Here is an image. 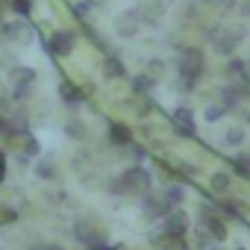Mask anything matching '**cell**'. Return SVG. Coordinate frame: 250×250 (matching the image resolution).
<instances>
[{
	"label": "cell",
	"mask_w": 250,
	"mask_h": 250,
	"mask_svg": "<svg viewBox=\"0 0 250 250\" xmlns=\"http://www.w3.org/2000/svg\"><path fill=\"white\" fill-rule=\"evenodd\" d=\"M200 224H203V229H206V235H209L212 241H227L229 227H227V218H224L215 206H209V203L200 206Z\"/></svg>",
	"instance_id": "cell-3"
},
{
	"label": "cell",
	"mask_w": 250,
	"mask_h": 250,
	"mask_svg": "<svg viewBox=\"0 0 250 250\" xmlns=\"http://www.w3.org/2000/svg\"><path fill=\"white\" fill-rule=\"evenodd\" d=\"M130 83H133V94H139V97H142V94H150V91H153V85H156V80H153V77H147V74H136Z\"/></svg>",
	"instance_id": "cell-16"
},
{
	"label": "cell",
	"mask_w": 250,
	"mask_h": 250,
	"mask_svg": "<svg viewBox=\"0 0 250 250\" xmlns=\"http://www.w3.org/2000/svg\"><path fill=\"white\" fill-rule=\"evenodd\" d=\"M36 68H30V65H18V68H12L9 71V83L12 85H33L36 83Z\"/></svg>",
	"instance_id": "cell-13"
},
{
	"label": "cell",
	"mask_w": 250,
	"mask_h": 250,
	"mask_svg": "<svg viewBox=\"0 0 250 250\" xmlns=\"http://www.w3.org/2000/svg\"><path fill=\"white\" fill-rule=\"evenodd\" d=\"M100 71H103V77H106V80H121L124 74H127V65H124L118 56H106V59H103V65H100Z\"/></svg>",
	"instance_id": "cell-14"
},
{
	"label": "cell",
	"mask_w": 250,
	"mask_h": 250,
	"mask_svg": "<svg viewBox=\"0 0 250 250\" xmlns=\"http://www.w3.org/2000/svg\"><path fill=\"white\" fill-rule=\"evenodd\" d=\"M74 235H77V241H83L85 247H91V244H103V229H97V227L88 224V221H80V224L74 227Z\"/></svg>",
	"instance_id": "cell-10"
},
{
	"label": "cell",
	"mask_w": 250,
	"mask_h": 250,
	"mask_svg": "<svg viewBox=\"0 0 250 250\" xmlns=\"http://www.w3.org/2000/svg\"><path fill=\"white\" fill-rule=\"evenodd\" d=\"M224 142H227L229 147L241 145V142H244V130H241V127H229V130H227V136H224Z\"/></svg>",
	"instance_id": "cell-28"
},
{
	"label": "cell",
	"mask_w": 250,
	"mask_h": 250,
	"mask_svg": "<svg viewBox=\"0 0 250 250\" xmlns=\"http://www.w3.org/2000/svg\"><path fill=\"white\" fill-rule=\"evenodd\" d=\"M145 74H147V77H153V80H162V77L168 74V65H165V59H150V62L145 65Z\"/></svg>",
	"instance_id": "cell-22"
},
{
	"label": "cell",
	"mask_w": 250,
	"mask_h": 250,
	"mask_svg": "<svg viewBox=\"0 0 250 250\" xmlns=\"http://www.w3.org/2000/svg\"><path fill=\"white\" fill-rule=\"evenodd\" d=\"M229 186H232V180H229V174H224V171H218V174L209 177V188H212L215 194H227Z\"/></svg>",
	"instance_id": "cell-18"
},
{
	"label": "cell",
	"mask_w": 250,
	"mask_h": 250,
	"mask_svg": "<svg viewBox=\"0 0 250 250\" xmlns=\"http://www.w3.org/2000/svg\"><path fill=\"white\" fill-rule=\"evenodd\" d=\"M115 27H118V36H121V39H133V36L142 30V18H139V9H130V12H124V15L115 21Z\"/></svg>",
	"instance_id": "cell-8"
},
{
	"label": "cell",
	"mask_w": 250,
	"mask_h": 250,
	"mask_svg": "<svg viewBox=\"0 0 250 250\" xmlns=\"http://www.w3.org/2000/svg\"><path fill=\"white\" fill-rule=\"evenodd\" d=\"M59 97H62L68 106H77V103H83V100L88 97V88H80V85H74L71 80H62V83H59Z\"/></svg>",
	"instance_id": "cell-11"
},
{
	"label": "cell",
	"mask_w": 250,
	"mask_h": 250,
	"mask_svg": "<svg viewBox=\"0 0 250 250\" xmlns=\"http://www.w3.org/2000/svg\"><path fill=\"white\" fill-rule=\"evenodd\" d=\"M118 186H121V194H145L150 191V171L142 165H133L118 177Z\"/></svg>",
	"instance_id": "cell-2"
},
{
	"label": "cell",
	"mask_w": 250,
	"mask_h": 250,
	"mask_svg": "<svg viewBox=\"0 0 250 250\" xmlns=\"http://www.w3.org/2000/svg\"><path fill=\"white\" fill-rule=\"evenodd\" d=\"M109 142L118 145V147H127V145L133 142V130H130L124 121H112V124H109Z\"/></svg>",
	"instance_id": "cell-12"
},
{
	"label": "cell",
	"mask_w": 250,
	"mask_h": 250,
	"mask_svg": "<svg viewBox=\"0 0 250 250\" xmlns=\"http://www.w3.org/2000/svg\"><path fill=\"white\" fill-rule=\"evenodd\" d=\"M0 36L9 39V42H30L33 30L27 21H6V24H0Z\"/></svg>",
	"instance_id": "cell-9"
},
{
	"label": "cell",
	"mask_w": 250,
	"mask_h": 250,
	"mask_svg": "<svg viewBox=\"0 0 250 250\" xmlns=\"http://www.w3.org/2000/svg\"><path fill=\"white\" fill-rule=\"evenodd\" d=\"M203 71H206V56H203V50H200V47H186V50L180 53V59H177V74H180V80L197 83V80L203 77Z\"/></svg>",
	"instance_id": "cell-1"
},
{
	"label": "cell",
	"mask_w": 250,
	"mask_h": 250,
	"mask_svg": "<svg viewBox=\"0 0 250 250\" xmlns=\"http://www.w3.org/2000/svg\"><path fill=\"white\" fill-rule=\"evenodd\" d=\"M39 250H65V247H62V244H56V241H53V244H42V247H39Z\"/></svg>",
	"instance_id": "cell-32"
},
{
	"label": "cell",
	"mask_w": 250,
	"mask_h": 250,
	"mask_svg": "<svg viewBox=\"0 0 250 250\" xmlns=\"http://www.w3.org/2000/svg\"><path fill=\"white\" fill-rule=\"evenodd\" d=\"M88 250H124V247H112V244H91Z\"/></svg>",
	"instance_id": "cell-31"
},
{
	"label": "cell",
	"mask_w": 250,
	"mask_h": 250,
	"mask_svg": "<svg viewBox=\"0 0 250 250\" xmlns=\"http://www.w3.org/2000/svg\"><path fill=\"white\" fill-rule=\"evenodd\" d=\"M94 9H97V0H80V3H74V6H71L74 18H80V21H85Z\"/></svg>",
	"instance_id": "cell-20"
},
{
	"label": "cell",
	"mask_w": 250,
	"mask_h": 250,
	"mask_svg": "<svg viewBox=\"0 0 250 250\" xmlns=\"http://www.w3.org/2000/svg\"><path fill=\"white\" fill-rule=\"evenodd\" d=\"M244 42V30H224L221 33V39H215V53H221V56H232V50L238 47Z\"/></svg>",
	"instance_id": "cell-6"
},
{
	"label": "cell",
	"mask_w": 250,
	"mask_h": 250,
	"mask_svg": "<svg viewBox=\"0 0 250 250\" xmlns=\"http://www.w3.org/2000/svg\"><path fill=\"white\" fill-rule=\"evenodd\" d=\"M127 147H130V156H133V159H136V162H142V159H145V156H147V150H145V147H142V145H136V142H130V145H127Z\"/></svg>",
	"instance_id": "cell-29"
},
{
	"label": "cell",
	"mask_w": 250,
	"mask_h": 250,
	"mask_svg": "<svg viewBox=\"0 0 250 250\" xmlns=\"http://www.w3.org/2000/svg\"><path fill=\"white\" fill-rule=\"evenodd\" d=\"M15 221H18V209L0 203V227H9V224H15Z\"/></svg>",
	"instance_id": "cell-25"
},
{
	"label": "cell",
	"mask_w": 250,
	"mask_h": 250,
	"mask_svg": "<svg viewBox=\"0 0 250 250\" xmlns=\"http://www.w3.org/2000/svg\"><path fill=\"white\" fill-rule=\"evenodd\" d=\"M232 250H244V247H232Z\"/></svg>",
	"instance_id": "cell-34"
},
{
	"label": "cell",
	"mask_w": 250,
	"mask_h": 250,
	"mask_svg": "<svg viewBox=\"0 0 250 250\" xmlns=\"http://www.w3.org/2000/svg\"><path fill=\"white\" fill-rule=\"evenodd\" d=\"M232 168H235V174L250 177V156H247V153H238V156L232 159Z\"/></svg>",
	"instance_id": "cell-27"
},
{
	"label": "cell",
	"mask_w": 250,
	"mask_h": 250,
	"mask_svg": "<svg viewBox=\"0 0 250 250\" xmlns=\"http://www.w3.org/2000/svg\"><path fill=\"white\" fill-rule=\"evenodd\" d=\"M241 12H244V15L250 18V0H244V3H241Z\"/></svg>",
	"instance_id": "cell-33"
},
{
	"label": "cell",
	"mask_w": 250,
	"mask_h": 250,
	"mask_svg": "<svg viewBox=\"0 0 250 250\" xmlns=\"http://www.w3.org/2000/svg\"><path fill=\"white\" fill-rule=\"evenodd\" d=\"M215 209H218L224 218H238V212L244 209V203H241V200H229V197H224V200L215 203Z\"/></svg>",
	"instance_id": "cell-17"
},
{
	"label": "cell",
	"mask_w": 250,
	"mask_h": 250,
	"mask_svg": "<svg viewBox=\"0 0 250 250\" xmlns=\"http://www.w3.org/2000/svg\"><path fill=\"white\" fill-rule=\"evenodd\" d=\"M12 3V12L21 15V18H30L33 15V6H36V0H9Z\"/></svg>",
	"instance_id": "cell-23"
},
{
	"label": "cell",
	"mask_w": 250,
	"mask_h": 250,
	"mask_svg": "<svg viewBox=\"0 0 250 250\" xmlns=\"http://www.w3.org/2000/svg\"><path fill=\"white\" fill-rule=\"evenodd\" d=\"M244 71H247V62L238 59V56H229V62H227V74H229V77H241Z\"/></svg>",
	"instance_id": "cell-26"
},
{
	"label": "cell",
	"mask_w": 250,
	"mask_h": 250,
	"mask_svg": "<svg viewBox=\"0 0 250 250\" xmlns=\"http://www.w3.org/2000/svg\"><path fill=\"white\" fill-rule=\"evenodd\" d=\"M65 136L68 139H74V142H88V127H85V124L83 121H68L65 124Z\"/></svg>",
	"instance_id": "cell-15"
},
{
	"label": "cell",
	"mask_w": 250,
	"mask_h": 250,
	"mask_svg": "<svg viewBox=\"0 0 250 250\" xmlns=\"http://www.w3.org/2000/svg\"><path fill=\"white\" fill-rule=\"evenodd\" d=\"M74 44H77V36H74V33H68V30H56V33L44 42V50H47L50 56L65 59V56L74 53Z\"/></svg>",
	"instance_id": "cell-5"
},
{
	"label": "cell",
	"mask_w": 250,
	"mask_h": 250,
	"mask_svg": "<svg viewBox=\"0 0 250 250\" xmlns=\"http://www.w3.org/2000/svg\"><path fill=\"white\" fill-rule=\"evenodd\" d=\"M171 127L180 139H194L197 136V124H194V112L188 106H177L171 112Z\"/></svg>",
	"instance_id": "cell-4"
},
{
	"label": "cell",
	"mask_w": 250,
	"mask_h": 250,
	"mask_svg": "<svg viewBox=\"0 0 250 250\" xmlns=\"http://www.w3.org/2000/svg\"><path fill=\"white\" fill-rule=\"evenodd\" d=\"M36 174H39V180H47V183L59 180V171H56V165H53V162H47V159H42V162L36 165Z\"/></svg>",
	"instance_id": "cell-21"
},
{
	"label": "cell",
	"mask_w": 250,
	"mask_h": 250,
	"mask_svg": "<svg viewBox=\"0 0 250 250\" xmlns=\"http://www.w3.org/2000/svg\"><path fill=\"white\" fill-rule=\"evenodd\" d=\"M162 229H165L168 235H186V232H188V215H186L183 209H171V212L165 215V221H162Z\"/></svg>",
	"instance_id": "cell-7"
},
{
	"label": "cell",
	"mask_w": 250,
	"mask_h": 250,
	"mask_svg": "<svg viewBox=\"0 0 250 250\" xmlns=\"http://www.w3.org/2000/svg\"><path fill=\"white\" fill-rule=\"evenodd\" d=\"M6 171H9V162H6V153L0 150V183L6 180Z\"/></svg>",
	"instance_id": "cell-30"
},
{
	"label": "cell",
	"mask_w": 250,
	"mask_h": 250,
	"mask_svg": "<svg viewBox=\"0 0 250 250\" xmlns=\"http://www.w3.org/2000/svg\"><path fill=\"white\" fill-rule=\"evenodd\" d=\"M162 197H165L171 206H180V203H186V188H183V186H177V183H171V186H165Z\"/></svg>",
	"instance_id": "cell-19"
},
{
	"label": "cell",
	"mask_w": 250,
	"mask_h": 250,
	"mask_svg": "<svg viewBox=\"0 0 250 250\" xmlns=\"http://www.w3.org/2000/svg\"><path fill=\"white\" fill-rule=\"evenodd\" d=\"M224 115H227V106H224V103H209V106H206V112H203V118H206L209 124L221 121Z\"/></svg>",
	"instance_id": "cell-24"
}]
</instances>
